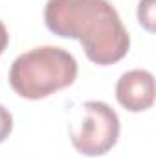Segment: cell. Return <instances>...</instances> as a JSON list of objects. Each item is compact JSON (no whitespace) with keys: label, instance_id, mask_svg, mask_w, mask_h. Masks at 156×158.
I'll return each mask as SVG.
<instances>
[{"label":"cell","instance_id":"cell-1","mask_svg":"<svg viewBox=\"0 0 156 158\" xmlns=\"http://www.w3.org/2000/svg\"><path fill=\"white\" fill-rule=\"evenodd\" d=\"M44 22L53 35L77 39L84 55L99 66L121 61L130 48V37L109 0H48Z\"/></svg>","mask_w":156,"mask_h":158},{"label":"cell","instance_id":"cell-2","mask_svg":"<svg viewBox=\"0 0 156 158\" xmlns=\"http://www.w3.org/2000/svg\"><path fill=\"white\" fill-rule=\"evenodd\" d=\"M77 77L76 57L59 46H39L20 53L9 68L11 88L26 99H42L70 86Z\"/></svg>","mask_w":156,"mask_h":158},{"label":"cell","instance_id":"cell-3","mask_svg":"<svg viewBox=\"0 0 156 158\" xmlns=\"http://www.w3.org/2000/svg\"><path fill=\"white\" fill-rule=\"evenodd\" d=\"M119 118L103 101H86L81 107V119L72 127V143L84 156H101L116 145Z\"/></svg>","mask_w":156,"mask_h":158},{"label":"cell","instance_id":"cell-4","mask_svg":"<svg viewBox=\"0 0 156 158\" xmlns=\"http://www.w3.org/2000/svg\"><path fill=\"white\" fill-rule=\"evenodd\" d=\"M117 103L130 112H143L154 103V76L149 70H129L116 83Z\"/></svg>","mask_w":156,"mask_h":158},{"label":"cell","instance_id":"cell-5","mask_svg":"<svg viewBox=\"0 0 156 158\" xmlns=\"http://www.w3.org/2000/svg\"><path fill=\"white\" fill-rule=\"evenodd\" d=\"M138 20L145 30L154 31V0H140Z\"/></svg>","mask_w":156,"mask_h":158},{"label":"cell","instance_id":"cell-6","mask_svg":"<svg viewBox=\"0 0 156 158\" xmlns=\"http://www.w3.org/2000/svg\"><path fill=\"white\" fill-rule=\"evenodd\" d=\"M11 131H13V116L4 105H0V143L11 134Z\"/></svg>","mask_w":156,"mask_h":158},{"label":"cell","instance_id":"cell-7","mask_svg":"<svg viewBox=\"0 0 156 158\" xmlns=\"http://www.w3.org/2000/svg\"><path fill=\"white\" fill-rule=\"evenodd\" d=\"M7 42H9V33L4 26V22L0 20V55L4 53V50L7 48Z\"/></svg>","mask_w":156,"mask_h":158}]
</instances>
